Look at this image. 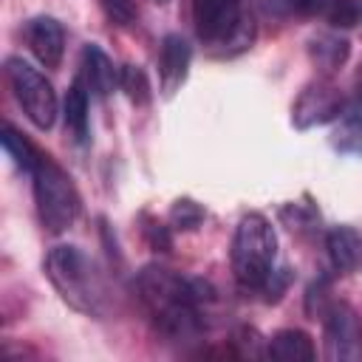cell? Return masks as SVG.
<instances>
[{
	"label": "cell",
	"instance_id": "cell-1",
	"mask_svg": "<svg viewBox=\"0 0 362 362\" xmlns=\"http://www.w3.org/2000/svg\"><path fill=\"white\" fill-rule=\"evenodd\" d=\"M136 297L167 342H195L206 331L209 305L218 303V291L201 280L178 274L167 266L150 263L136 274Z\"/></svg>",
	"mask_w": 362,
	"mask_h": 362
},
{
	"label": "cell",
	"instance_id": "cell-2",
	"mask_svg": "<svg viewBox=\"0 0 362 362\" xmlns=\"http://www.w3.org/2000/svg\"><path fill=\"white\" fill-rule=\"evenodd\" d=\"M45 277L57 288V294L79 314L88 317H105L113 305L110 300V283L99 263L82 252L79 246L59 243L45 255Z\"/></svg>",
	"mask_w": 362,
	"mask_h": 362
},
{
	"label": "cell",
	"instance_id": "cell-3",
	"mask_svg": "<svg viewBox=\"0 0 362 362\" xmlns=\"http://www.w3.org/2000/svg\"><path fill=\"white\" fill-rule=\"evenodd\" d=\"M232 274L243 291L260 294L272 272L277 269V235L266 215L246 212L232 235Z\"/></svg>",
	"mask_w": 362,
	"mask_h": 362
},
{
	"label": "cell",
	"instance_id": "cell-4",
	"mask_svg": "<svg viewBox=\"0 0 362 362\" xmlns=\"http://www.w3.org/2000/svg\"><path fill=\"white\" fill-rule=\"evenodd\" d=\"M192 23L198 40L212 57H238L255 42V20L243 0H192Z\"/></svg>",
	"mask_w": 362,
	"mask_h": 362
},
{
	"label": "cell",
	"instance_id": "cell-5",
	"mask_svg": "<svg viewBox=\"0 0 362 362\" xmlns=\"http://www.w3.org/2000/svg\"><path fill=\"white\" fill-rule=\"evenodd\" d=\"M31 181H34V204H37L40 223L51 235L68 232L76 223L79 209H82L79 189L74 178L68 175V170L57 164L48 153H42L31 173Z\"/></svg>",
	"mask_w": 362,
	"mask_h": 362
},
{
	"label": "cell",
	"instance_id": "cell-6",
	"mask_svg": "<svg viewBox=\"0 0 362 362\" xmlns=\"http://www.w3.org/2000/svg\"><path fill=\"white\" fill-rule=\"evenodd\" d=\"M3 74H6V82H8L17 105L31 119V124L37 130H51L57 122V93H54L51 82L34 65H28L23 57H6Z\"/></svg>",
	"mask_w": 362,
	"mask_h": 362
},
{
	"label": "cell",
	"instance_id": "cell-7",
	"mask_svg": "<svg viewBox=\"0 0 362 362\" xmlns=\"http://www.w3.org/2000/svg\"><path fill=\"white\" fill-rule=\"evenodd\" d=\"M322 320V345L325 359L331 362H356L362 359V320L356 308L345 300H331Z\"/></svg>",
	"mask_w": 362,
	"mask_h": 362
},
{
	"label": "cell",
	"instance_id": "cell-8",
	"mask_svg": "<svg viewBox=\"0 0 362 362\" xmlns=\"http://www.w3.org/2000/svg\"><path fill=\"white\" fill-rule=\"evenodd\" d=\"M345 107H348V99L342 96V90L328 76H317L294 99V105H291V124L297 130H311V127L337 122Z\"/></svg>",
	"mask_w": 362,
	"mask_h": 362
},
{
	"label": "cell",
	"instance_id": "cell-9",
	"mask_svg": "<svg viewBox=\"0 0 362 362\" xmlns=\"http://www.w3.org/2000/svg\"><path fill=\"white\" fill-rule=\"evenodd\" d=\"M23 40L28 51L45 65V68H59L62 54H65V28L57 17L51 14H37L23 25Z\"/></svg>",
	"mask_w": 362,
	"mask_h": 362
},
{
	"label": "cell",
	"instance_id": "cell-10",
	"mask_svg": "<svg viewBox=\"0 0 362 362\" xmlns=\"http://www.w3.org/2000/svg\"><path fill=\"white\" fill-rule=\"evenodd\" d=\"M189 62H192L189 42L181 34H175V31L164 34L161 45H158V82H161L164 96H173L184 85Z\"/></svg>",
	"mask_w": 362,
	"mask_h": 362
},
{
	"label": "cell",
	"instance_id": "cell-11",
	"mask_svg": "<svg viewBox=\"0 0 362 362\" xmlns=\"http://www.w3.org/2000/svg\"><path fill=\"white\" fill-rule=\"evenodd\" d=\"M79 76L85 79L88 90L93 96H110L116 88H119V68L113 65V59L96 45V42H88L82 48V59H79Z\"/></svg>",
	"mask_w": 362,
	"mask_h": 362
},
{
	"label": "cell",
	"instance_id": "cell-12",
	"mask_svg": "<svg viewBox=\"0 0 362 362\" xmlns=\"http://www.w3.org/2000/svg\"><path fill=\"white\" fill-rule=\"evenodd\" d=\"M62 116H65V130L76 144L90 141V90L82 76H76L62 99Z\"/></svg>",
	"mask_w": 362,
	"mask_h": 362
},
{
	"label": "cell",
	"instance_id": "cell-13",
	"mask_svg": "<svg viewBox=\"0 0 362 362\" xmlns=\"http://www.w3.org/2000/svg\"><path fill=\"white\" fill-rule=\"evenodd\" d=\"M325 252H328L331 269L337 274H351V272H356V266L362 260V238L356 229H351L345 223L331 226L325 232Z\"/></svg>",
	"mask_w": 362,
	"mask_h": 362
},
{
	"label": "cell",
	"instance_id": "cell-14",
	"mask_svg": "<svg viewBox=\"0 0 362 362\" xmlns=\"http://www.w3.org/2000/svg\"><path fill=\"white\" fill-rule=\"evenodd\" d=\"M348 54H351V42L337 31H320L308 40V59L314 62V68L322 71V76L342 68Z\"/></svg>",
	"mask_w": 362,
	"mask_h": 362
},
{
	"label": "cell",
	"instance_id": "cell-15",
	"mask_svg": "<svg viewBox=\"0 0 362 362\" xmlns=\"http://www.w3.org/2000/svg\"><path fill=\"white\" fill-rule=\"evenodd\" d=\"M266 356L280 362H311L317 356L314 342L300 328H283L266 339Z\"/></svg>",
	"mask_w": 362,
	"mask_h": 362
},
{
	"label": "cell",
	"instance_id": "cell-16",
	"mask_svg": "<svg viewBox=\"0 0 362 362\" xmlns=\"http://www.w3.org/2000/svg\"><path fill=\"white\" fill-rule=\"evenodd\" d=\"M328 141L339 156H359L362 153V107L348 105L342 116L334 122Z\"/></svg>",
	"mask_w": 362,
	"mask_h": 362
},
{
	"label": "cell",
	"instance_id": "cell-17",
	"mask_svg": "<svg viewBox=\"0 0 362 362\" xmlns=\"http://www.w3.org/2000/svg\"><path fill=\"white\" fill-rule=\"evenodd\" d=\"M280 221H283L286 229H291L294 235H303V238L305 235H317L320 232V223H322L320 209L311 201V195H303L300 201L283 204L280 206Z\"/></svg>",
	"mask_w": 362,
	"mask_h": 362
},
{
	"label": "cell",
	"instance_id": "cell-18",
	"mask_svg": "<svg viewBox=\"0 0 362 362\" xmlns=\"http://www.w3.org/2000/svg\"><path fill=\"white\" fill-rule=\"evenodd\" d=\"M0 141H3V150H6V156L11 158V164L17 167V170H23V173H34V167H37V161H40V150L11 124V122H6L3 124V136H0Z\"/></svg>",
	"mask_w": 362,
	"mask_h": 362
},
{
	"label": "cell",
	"instance_id": "cell-19",
	"mask_svg": "<svg viewBox=\"0 0 362 362\" xmlns=\"http://www.w3.org/2000/svg\"><path fill=\"white\" fill-rule=\"evenodd\" d=\"M204 218H206V209L192 198H175L167 212V223L175 232H192L204 223Z\"/></svg>",
	"mask_w": 362,
	"mask_h": 362
},
{
	"label": "cell",
	"instance_id": "cell-20",
	"mask_svg": "<svg viewBox=\"0 0 362 362\" xmlns=\"http://www.w3.org/2000/svg\"><path fill=\"white\" fill-rule=\"evenodd\" d=\"M119 88L124 90V96L133 102V105H147L150 99H153V90H150V82H147V74L139 68V65H133V62H127V65H122L119 68Z\"/></svg>",
	"mask_w": 362,
	"mask_h": 362
},
{
	"label": "cell",
	"instance_id": "cell-21",
	"mask_svg": "<svg viewBox=\"0 0 362 362\" xmlns=\"http://www.w3.org/2000/svg\"><path fill=\"white\" fill-rule=\"evenodd\" d=\"M322 17L334 28H354L362 23V0H328Z\"/></svg>",
	"mask_w": 362,
	"mask_h": 362
},
{
	"label": "cell",
	"instance_id": "cell-22",
	"mask_svg": "<svg viewBox=\"0 0 362 362\" xmlns=\"http://www.w3.org/2000/svg\"><path fill=\"white\" fill-rule=\"evenodd\" d=\"M232 354L235 356H266V339L252 328V325H240L235 334H232Z\"/></svg>",
	"mask_w": 362,
	"mask_h": 362
},
{
	"label": "cell",
	"instance_id": "cell-23",
	"mask_svg": "<svg viewBox=\"0 0 362 362\" xmlns=\"http://www.w3.org/2000/svg\"><path fill=\"white\" fill-rule=\"evenodd\" d=\"M141 223H144L141 235H144V240H147V246L153 252H170L173 249V226H167V223H161V221H156L150 215H144Z\"/></svg>",
	"mask_w": 362,
	"mask_h": 362
},
{
	"label": "cell",
	"instance_id": "cell-24",
	"mask_svg": "<svg viewBox=\"0 0 362 362\" xmlns=\"http://www.w3.org/2000/svg\"><path fill=\"white\" fill-rule=\"evenodd\" d=\"M328 291H331V280H328V277H317V280L308 286V291H305V314H308L311 320L322 317L325 308L331 305Z\"/></svg>",
	"mask_w": 362,
	"mask_h": 362
},
{
	"label": "cell",
	"instance_id": "cell-25",
	"mask_svg": "<svg viewBox=\"0 0 362 362\" xmlns=\"http://www.w3.org/2000/svg\"><path fill=\"white\" fill-rule=\"evenodd\" d=\"M102 3V11L110 23L116 25H133L139 20V8H136V0H99Z\"/></svg>",
	"mask_w": 362,
	"mask_h": 362
},
{
	"label": "cell",
	"instance_id": "cell-26",
	"mask_svg": "<svg viewBox=\"0 0 362 362\" xmlns=\"http://www.w3.org/2000/svg\"><path fill=\"white\" fill-rule=\"evenodd\" d=\"M288 283H291V272L288 269H274L272 272V277L266 280V286H263V300L266 303H277L280 297H283V291L288 288Z\"/></svg>",
	"mask_w": 362,
	"mask_h": 362
},
{
	"label": "cell",
	"instance_id": "cell-27",
	"mask_svg": "<svg viewBox=\"0 0 362 362\" xmlns=\"http://www.w3.org/2000/svg\"><path fill=\"white\" fill-rule=\"evenodd\" d=\"M328 0H283V6L297 14V17H314V14H322Z\"/></svg>",
	"mask_w": 362,
	"mask_h": 362
},
{
	"label": "cell",
	"instance_id": "cell-28",
	"mask_svg": "<svg viewBox=\"0 0 362 362\" xmlns=\"http://www.w3.org/2000/svg\"><path fill=\"white\" fill-rule=\"evenodd\" d=\"M351 88H354V105L362 107V62H359L356 71H354V82H351Z\"/></svg>",
	"mask_w": 362,
	"mask_h": 362
},
{
	"label": "cell",
	"instance_id": "cell-29",
	"mask_svg": "<svg viewBox=\"0 0 362 362\" xmlns=\"http://www.w3.org/2000/svg\"><path fill=\"white\" fill-rule=\"evenodd\" d=\"M153 3H156V6H164V3H170V0H153Z\"/></svg>",
	"mask_w": 362,
	"mask_h": 362
}]
</instances>
